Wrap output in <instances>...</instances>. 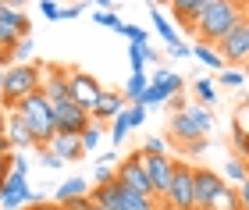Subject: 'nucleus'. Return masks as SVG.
Returning <instances> with one entry per match:
<instances>
[{
	"mask_svg": "<svg viewBox=\"0 0 249 210\" xmlns=\"http://www.w3.org/2000/svg\"><path fill=\"white\" fill-rule=\"evenodd\" d=\"M4 132H7V110L0 107V136H4Z\"/></svg>",
	"mask_w": 249,
	"mask_h": 210,
	"instance_id": "8fccbe9b",
	"label": "nucleus"
},
{
	"mask_svg": "<svg viewBox=\"0 0 249 210\" xmlns=\"http://www.w3.org/2000/svg\"><path fill=\"white\" fill-rule=\"evenodd\" d=\"M118 185H124L128 192H139V196H153V185H150V171L142 164V153H132L118 164Z\"/></svg>",
	"mask_w": 249,
	"mask_h": 210,
	"instance_id": "0eeeda50",
	"label": "nucleus"
},
{
	"mask_svg": "<svg viewBox=\"0 0 249 210\" xmlns=\"http://www.w3.org/2000/svg\"><path fill=\"white\" fill-rule=\"evenodd\" d=\"M142 61L146 64H157V61H160V53H157L153 47H142Z\"/></svg>",
	"mask_w": 249,
	"mask_h": 210,
	"instance_id": "c03bdc74",
	"label": "nucleus"
},
{
	"mask_svg": "<svg viewBox=\"0 0 249 210\" xmlns=\"http://www.w3.org/2000/svg\"><path fill=\"white\" fill-rule=\"evenodd\" d=\"M185 114H189L192 121H196V128L203 132V136H207V132L213 128V114H210V107H203V104H192V107L185 110Z\"/></svg>",
	"mask_w": 249,
	"mask_h": 210,
	"instance_id": "b1692460",
	"label": "nucleus"
},
{
	"mask_svg": "<svg viewBox=\"0 0 249 210\" xmlns=\"http://www.w3.org/2000/svg\"><path fill=\"white\" fill-rule=\"evenodd\" d=\"M11 153V142H7V136H0V157H7Z\"/></svg>",
	"mask_w": 249,
	"mask_h": 210,
	"instance_id": "09e8293b",
	"label": "nucleus"
},
{
	"mask_svg": "<svg viewBox=\"0 0 249 210\" xmlns=\"http://www.w3.org/2000/svg\"><path fill=\"white\" fill-rule=\"evenodd\" d=\"M146 89H150V79H146V71L128 75V82H124V100H128V104H139Z\"/></svg>",
	"mask_w": 249,
	"mask_h": 210,
	"instance_id": "4be33fe9",
	"label": "nucleus"
},
{
	"mask_svg": "<svg viewBox=\"0 0 249 210\" xmlns=\"http://www.w3.org/2000/svg\"><path fill=\"white\" fill-rule=\"evenodd\" d=\"M171 139L178 142V146H189V142H199V139H207L203 132L196 128V121H192L189 114H171Z\"/></svg>",
	"mask_w": 249,
	"mask_h": 210,
	"instance_id": "4468645a",
	"label": "nucleus"
},
{
	"mask_svg": "<svg viewBox=\"0 0 249 210\" xmlns=\"http://www.w3.org/2000/svg\"><path fill=\"white\" fill-rule=\"evenodd\" d=\"M93 178H96V185H107V182H114V178H118V171H114V168H107V164H96Z\"/></svg>",
	"mask_w": 249,
	"mask_h": 210,
	"instance_id": "2f4dec72",
	"label": "nucleus"
},
{
	"mask_svg": "<svg viewBox=\"0 0 249 210\" xmlns=\"http://www.w3.org/2000/svg\"><path fill=\"white\" fill-rule=\"evenodd\" d=\"M25 210H43V207H25Z\"/></svg>",
	"mask_w": 249,
	"mask_h": 210,
	"instance_id": "864d4df0",
	"label": "nucleus"
},
{
	"mask_svg": "<svg viewBox=\"0 0 249 210\" xmlns=\"http://www.w3.org/2000/svg\"><path fill=\"white\" fill-rule=\"evenodd\" d=\"M53 121H57V132H61V136H82V132L93 125V118H89L78 104H61V107H53Z\"/></svg>",
	"mask_w": 249,
	"mask_h": 210,
	"instance_id": "9d476101",
	"label": "nucleus"
},
{
	"mask_svg": "<svg viewBox=\"0 0 249 210\" xmlns=\"http://www.w3.org/2000/svg\"><path fill=\"white\" fill-rule=\"evenodd\" d=\"M71 68H57V64H43V96L61 107V104H71V82H68Z\"/></svg>",
	"mask_w": 249,
	"mask_h": 210,
	"instance_id": "1a4fd4ad",
	"label": "nucleus"
},
{
	"mask_svg": "<svg viewBox=\"0 0 249 210\" xmlns=\"http://www.w3.org/2000/svg\"><path fill=\"white\" fill-rule=\"evenodd\" d=\"M167 53H171L175 61L178 57H192V47H189V43H175V47H167Z\"/></svg>",
	"mask_w": 249,
	"mask_h": 210,
	"instance_id": "58836bf2",
	"label": "nucleus"
},
{
	"mask_svg": "<svg viewBox=\"0 0 249 210\" xmlns=\"http://www.w3.org/2000/svg\"><path fill=\"white\" fill-rule=\"evenodd\" d=\"M11 171H15V153H7V157H0V178H7Z\"/></svg>",
	"mask_w": 249,
	"mask_h": 210,
	"instance_id": "a19ab883",
	"label": "nucleus"
},
{
	"mask_svg": "<svg viewBox=\"0 0 249 210\" xmlns=\"http://www.w3.org/2000/svg\"><path fill=\"white\" fill-rule=\"evenodd\" d=\"M114 210H160L157 207V200L153 196H139V192H128L121 185V200H118V207Z\"/></svg>",
	"mask_w": 249,
	"mask_h": 210,
	"instance_id": "a211bd4d",
	"label": "nucleus"
},
{
	"mask_svg": "<svg viewBox=\"0 0 249 210\" xmlns=\"http://www.w3.org/2000/svg\"><path fill=\"white\" fill-rule=\"evenodd\" d=\"M124 107H128L124 93H110V89H104V96H100V104H96V110H93V125H110V121H114Z\"/></svg>",
	"mask_w": 249,
	"mask_h": 210,
	"instance_id": "ddd939ff",
	"label": "nucleus"
},
{
	"mask_svg": "<svg viewBox=\"0 0 249 210\" xmlns=\"http://www.w3.org/2000/svg\"><path fill=\"white\" fill-rule=\"evenodd\" d=\"M246 15H249V4H231V0H207V7H203V15H199V21H196V36H199V43L221 47V43L242 25Z\"/></svg>",
	"mask_w": 249,
	"mask_h": 210,
	"instance_id": "f257e3e1",
	"label": "nucleus"
},
{
	"mask_svg": "<svg viewBox=\"0 0 249 210\" xmlns=\"http://www.w3.org/2000/svg\"><path fill=\"white\" fill-rule=\"evenodd\" d=\"M128 121H132V128H139L142 121H146V107H139V104H128Z\"/></svg>",
	"mask_w": 249,
	"mask_h": 210,
	"instance_id": "f704fd0d",
	"label": "nucleus"
},
{
	"mask_svg": "<svg viewBox=\"0 0 249 210\" xmlns=\"http://www.w3.org/2000/svg\"><path fill=\"white\" fill-rule=\"evenodd\" d=\"M15 110H18L21 118H25V125L32 128V136H36V150H47L50 142H53V136H57L53 104H50L43 93H32V96H25V100H21Z\"/></svg>",
	"mask_w": 249,
	"mask_h": 210,
	"instance_id": "7ed1b4c3",
	"label": "nucleus"
},
{
	"mask_svg": "<svg viewBox=\"0 0 249 210\" xmlns=\"http://www.w3.org/2000/svg\"><path fill=\"white\" fill-rule=\"evenodd\" d=\"M39 164H43V168H50V171H53V168H61L64 160H61V157H53L50 150H39Z\"/></svg>",
	"mask_w": 249,
	"mask_h": 210,
	"instance_id": "4c0bfd02",
	"label": "nucleus"
},
{
	"mask_svg": "<svg viewBox=\"0 0 249 210\" xmlns=\"http://www.w3.org/2000/svg\"><path fill=\"white\" fill-rule=\"evenodd\" d=\"M167 100H171V89H167V82H150V89L142 93L139 107H160V104H167Z\"/></svg>",
	"mask_w": 249,
	"mask_h": 210,
	"instance_id": "412c9836",
	"label": "nucleus"
},
{
	"mask_svg": "<svg viewBox=\"0 0 249 210\" xmlns=\"http://www.w3.org/2000/svg\"><path fill=\"white\" fill-rule=\"evenodd\" d=\"M203 7H207V0H175V4H171V15H175L178 25H185V29L196 32V21H199V15H203Z\"/></svg>",
	"mask_w": 249,
	"mask_h": 210,
	"instance_id": "2eb2a0df",
	"label": "nucleus"
},
{
	"mask_svg": "<svg viewBox=\"0 0 249 210\" xmlns=\"http://www.w3.org/2000/svg\"><path fill=\"white\" fill-rule=\"evenodd\" d=\"M39 11H43L50 21H61V4H53V0H39Z\"/></svg>",
	"mask_w": 249,
	"mask_h": 210,
	"instance_id": "473e14b6",
	"label": "nucleus"
},
{
	"mask_svg": "<svg viewBox=\"0 0 249 210\" xmlns=\"http://www.w3.org/2000/svg\"><path fill=\"white\" fill-rule=\"evenodd\" d=\"M64 210H93V200H89V196H82V200H71V203H64Z\"/></svg>",
	"mask_w": 249,
	"mask_h": 210,
	"instance_id": "79ce46f5",
	"label": "nucleus"
},
{
	"mask_svg": "<svg viewBox=\"0 0 249 210\" xmlns=\"http://www.w3.org/2000/svg\"><path fill=\"white\" fill-rule=\"evenodd\" d=\"M196 100L203 104V107H213L217 104V86H213V79H196Z\"/></svg>",
	"mask_w": 249,
	"mask_h": 210,
	"instance_id": "5701e85b",
	"label": "nucleus"
},
{
	"mask_svg": "<svg viewBox=\"0 0 249 210\" xmlns=\"http://www.w3.org/2000/svg\"><path fill=\"white\" fill-rule=\"evenodd\" d=\"M150 15H153V29L160 32V39L167 43V47H175V43H182L178 39V32H175V25H171V18L164 15L160 7H150Z\"/></svg>",
	"mask_w": 249,
	"mask_h": 210,
	"instance_id": "aec40b11",
	"label": "nucleus"
},
{
	"mask_svg": "<svg viewBox=\"0 0 249 210\" xmlns=\"http://www.w3.org/2000/svg\"><path fill=\"white\" fill-rule=\"evenodd\" d=\"M192 57H196L199 64H207V68H213V71H221V68H224L221 50H217V47H210V43H196V47H192Z\"/></svg>",
	"mask_w": 249,
	"mask_h": 210,
	"instance_id": "6ab92c4d",
	"label": "nucleus"
},
{
	"mask_svg": "<svg viewBox=\"0 0 249 210\" xmlns=\"http://www.w3.org/2000/svg\"><path fill=\"white\" fill-rule=\"evenodd\" d=\"M224 175H228L235 185H242V182L249 178V164H246L242 157H228V164H224Z\"/></svg>",
	"mask_w": 249,
	"mask_h": 210,
	"instance_id": "393cba45",
	"label": "nucleus"
},
{
	"mask_svg": "<svg viewBox=\"0 0 249 210\" xmlns=\"http://www.w3.org/2000/svg\"><path fill=\"white\" fill-rule=\"evenodd\" d=\"M231 139H235V146H239V157L249 164V132H242V128H235L231 132Z\"/></svg>",
	"mask_w": 249,
	"mask_h": 210,
	"instance_id": "7c9ffc66",
	"label": "nucleus"
},
{
	"mask_svg": "<svg viewBox=\"0 0 249 210\" xmlns=\"http://www.w3.org/2000/svg\"><path fill=\"white\" fill-rule=\"evenodd\" d=\"M29 32H32V21H29L25 11H18L11 4H0V50L15 53L18 43L29 39Z\"/></svg>",
	"mask_w": 249,
	"mask_h": 210,
	"instance_id": "20e7f679",
	"label": "nucleus"
},
{
	"mask_svg": "<svg viewBox=\"0 0 249 210\" xmlns=\"http://www.w3.org/2000/svg\"><path fill=\"white\" fill-rule=\"evenodd\" d=\"M0 89H4V71H0Z\"/></svg>",
	"mask_w": 249,
	"mask_h": 210,
	"instance_id": "603ef678",
	"label": "nucleus"
},
{
	"mask_svg": "<svg viewBox=\"0 0 249 210\" xmlns=\"http://www.w3.org/2000/svg\"><path fill=\"white\" fill-rule=\"evenodd\" d=\"M47 150L53 157H61V160H82V153H86L82 150V136H61V132L53 136V142Z\"/></svg>",
	"mask_w": 249,
	"mask_h": 210,
	"instance_id": "dca6fc26",
	"label": "nucleus"
},
{
	"mask_svg": "<svg viewBox=\"0 0 249 210\" xmlns=\"http://www.w3.org/2000/svg\"><path fill=\"white\" fill-rule=\"evenodd\" d=\"M68 82H71V104H78L89 118H93V110H96V104H100V96H104V86H100L89 71H82V68H71Z\"/></svg>",
	"mask_w": 249,
	"mask_h": 210,
	"instance_id": "423d86ee",
	"label": "nucleus"
},
{
	"mask_svg": "<svg viewBox=\"0 0 249 210\" xmlns=\"http://www.w3.org/2000/svg\"><path fill=\"white\" fill-rule=\"evenodd\" d=\"M93 210H107V207H93Z\"/></svg>",
	"mask_w": 249,
	"mask_h": 210,
	"instance_id": "5fc2aeb1",
	"label": "nucleus"
},
{
	"mask_svg": "<svg viewBox=\"0 0 249 210\" xmlns=\"http://www.w3.org/2000/svg\"><path fill=\"white\" fill-rule=\"evenodd\" d=\"M86 11V4H71V7H61V21H71V18H78Z\"/></svg>",
	"mask_w": 249,
	"mask_h": 210,
	"instance_id": "ea45409f",
	"label": "nucleus"
},
{
	"mask_svg": "<svg viewBox=\"0 0 249 210\" xmlns=\"http://www.w3.org/2000/svg\"><path fill=\"white\" fill-rule=\"evenodd\" d=\"M43 210H64L61 203H43Z\"/></svg>",
	"mask_w": 249,
	"mask_h": 210,
	"instance_id": "3c124183",
	"label": "nucleus"
},
{
	"mask_svg": "<svg viewBox=\"0 0 249 210\" xmlns=\"http://www.w3.org/2000/svg\"><path fill=\"white\" fill-rule=\"evenodd\" d=\"M15 57H18V64H29V57H32V43L29 39H21L15 47Z\"/></svg>",
	"mask_w": 249,
	"mask_h": 210,
	"instance_id": "c9c22d12",
	"label": "nucleus"
},
{
	"mask_svg": "<svg viewBox=\"0 0 249 210\" xmlns=\"http://www.w3.org/2000/svg\"><path fill=\"white\" fill-rule=\"evenodd\" d=\"M7 142H11V153H21V150H36V136H32V128L25 125V118L18 114V110H11L7 114Z\"/></svg>",
	"mask_w": 249,
	"mask_h": 210,
	"instance_id": "f8f14e48",
	"label": "nucleus"
},
{
	"mask_svg": "<svg viewBox=\"0 0 249 210\" xmlns=\"http://www.w3.org/2000/svg\"><path fill=\"white\" fill-rule=\"evenodd\" d=\"M217 82H221V86H228V89H239V86L246 82V71H242V68H228V71H221V75H217Z\"/></svg>",
	"mask_w": 249,
	"mask_h": 210,
	"instance_id": "c756f323",
	"label": "nucleus"
},
{
	"mask_svg": "<svg viewBox=\"0 0 249 210\" xmlns=\"http://www.w3.org/2000/svg\"><path fill=\"white\" fill-rule=\"evenodd\" d=\"M128 132H132V121H128V107H124L121 114L110 121V139H114V146H118V142H124V136H128Z\"/></svg>",
	"mask_w": 249,
	"mask_h": 210,
	"instance_id": "a878e982",
	"label": "nucleus"
},
{
	"mask_svg": "<svg viewBox=\"0 0 249 210\" xmlns=\"http://www.w3.org/2000/svg\"><path fill=\"white\" fill-rule=\"evenodd\" d=\"M217 50H221L224 64H231V68H246V71H249V15L242 18V25L235 29Z\"/></svg>",
	"mask_w": 249,
	"mask_h": 210,
	"instance_id": "6e6552de",
	"label": "nucleus"
},
{
	"mask_svg": "<svg viewBox=\"0 0 249 210\" xmlns=\"http://www.w3.org/2000/svg\"><path fill=\"white\" fill-rule=\"evenodd\" d=\"M11 57H15V53H7V50H0V71H7V68H11Z\"/></svg>",
	"mask_w": 249,
	"mask_h": 210,
	"instance_id": "de8ad7c7",
	"label": "nucleus"
},
{
	"mask_svg": "<svg viewBox=\"0 0 249 210\" xmlns=\"http://www.w3.org/2000/svg\"><path fill=\"white\" fill-rule=\"evenodd\" d=\"M239 200H242V207L249 210V178H246V182L239 185Z\"/></svg>",
	"mask_w": 249,
	"mask_h": 210,
	"instance_id": "a18cd8bd",
	"label": "nucleus"
},
{
	"mask_svg": "<svg viewBox=\"0 0 249 210\" xmlns=\"http://www.w3.org/2000/svg\"><path fill=\"white\" fill-rule=\"evenodd\" d=\"M15 171H25V175H29V157H21V153H15Z\"/></svg>",
	"mask_w": 249,
	"mask_h": 210,
	"instance_id": "49530a36",
	"label": "nucleus"
},
{
	"mask_svg": "<svg viewBox=\"0 0 249 210\" xmlns=\"http://www.w3.org/2000/svg\"><path fill=\"white\" fill-rule=\"evenodd\" d=\"M93 21H96V25H107V29L121 32V36H124V25H128V21H121V18L114 15V11H96V15H93Z\"/></svg>",
	"mask_w": 249,
	"mask_h": 210,
	"instance_id": "bb28decb",
	"label": "nucleus"
},
{
	"mask_svg": "<svg viewBox=\"0 0 249 210\" xmlns=\"http://www.w3.org/2000/svg\"><path fill=\"white\" fill-rule=\"evenodd\" d=\"M171 210H196V168L185 160H175V182L167 192Z\"/></svg>",
	"mask_w": 249,
	"mask_h": 210,
	"instance_id": "39448f33",
	"label": "nucleus"
},
{
	"mask_svg": "<svg viewBox=\"0 0 249 210\" xmlns=\"http://www.w3.org/2000/svg\"><path fill=\"white\" fill-rule=\"evenodd\" d=\"M43 93V64H11L4 71V89H0V107L15 110L25 96Z\"/></svg>",
	"mask_w": 249,
	"mask_h": 210,
	"instance_id": "f03ea898",
	"label": "nucleus"
},
{
	"mask_svg": "<svg viewBox=\"0 0 249 210\" xmlns=\"http://www.w3.org/2000/svg\"><path fill=\"white\" fill-rule=\"evenodd\" d=\"M100 139H104V125H89V128L82 132V150L93 153V150L100 146Z\"/></svg>",
	"mask_w": 249,
	"mask_h": 210,
	"instance_id": "cd10ccee",
	"label": "nucleus"
},
{
	"mask_svg": "<svg viewBox=\"0 0 249 210\" xmlns=\"http://www.w3.org/2000/svg\"><path fill=\"white\" fill-rule=\"evenodd\" d=\"M164 82H167V89H171V96H178V93H182V86H185L178 71H167V79H164Z\"/></svg>",
	"mask_w": 249,
	"mask_h": 210,
	"instance_id": "e433bc0d",
	"label": "nucleus"
},
{
	"mask_svg": "<svg viewBox=\"0 0 249 210\" xmlns=\"http://www.w3.org/2000/svg\"><path fill=\"white\" fill-rule=\"evenodd\" d=\"M142 153H146V157H164V153H167V142H164V136H146V142H142Z\"/></svg>",
	"mask_w": 249,
	"mask_h": 210,
	"instance_id": "c85d7f7f",
	"label": "nucleus"
},
{
	"mask_svg": "<svg viewBox=\"0 0 249 210\" xmlns=\"http://www.w3.org/2000/svg\"><path fill=\"white\" fill-rule=\"evenodd\" d=\"M185 153H189V157H196V153H203V150H207V139H199V142H189V146H182Z\"/></svg>",
	"mask_w": 249,
	"mask_h": 210,
	"instance_id": "37998d69",
	"label": "nucleus"
},
{
	"mask_svg": "<svg viewBox=\"0 0 249 210\" xmlns=\"http://www.w3.org/2000/svg\"><path fill=\"white\" fill-rule=\"evenodd\" d=\"M224 189V178L210 168H196V210H210L217 192Z\"/></svg>",
	"mask_w": 249,
	"mask_h": 210,
	"instance_id": "9b49d317",
	"label": "nucleus"
},
{
	"mask_svg": "<svg viewBox=\"0 0 249 210\" xmlns=\"http://www.w3.org/2000/svg\"><path fill=\"white\" fill-rule=\"evenodd\" d=\"M82 196H89V178H82V175H75V178H68L64 185H57L53 189V200L50 203H71V200H82Z\"/></svg>",
	"mask_w": 249,
	"mask_h": 210,
	"instance_id": "f3484780",
	"label": "nucleus"
},
{
	"mask_svg": "<svg viewBox=\"0 0 249 210\" xmlns=\"http://www.w3.org/2000/svg\"><path fill=\"white\" fill-rule=\"evenodd\" d=\"M124 36L132 43H139V47H146V29L142 25H124Z\"/></svg>",
	"mask_w": 249,
	"mask_h": 210,
	"instance_id": "72a5a7b5",
	"label": "nucleus"
}]
</instances>
